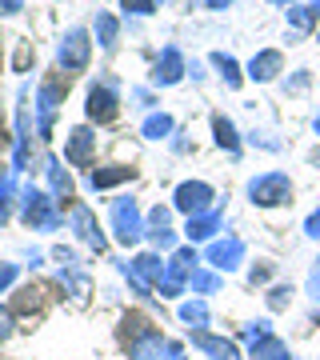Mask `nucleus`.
Returning a JSON list of instances; mask_svg holds the SVG:
<instances>
[{
	"mask_svg": "<svg viewBox=\"0 0 320 360\" xmlns=\"http://www.w3.org/2000/svg\"><path fill=\"white\" fill-rule=\"evenodd\" d=\"M248 196H252V205H260V208H276L293 196V180L284 176V172H260V176L248 184Z\"/></svg>",
	"mask_w": 320,
	"mask_h": 360,
	"instance_id": "f257e3e1",
	"label": "nucleus"
},
{
	"mask_svg": "<svg viewBox=\"0 0 320 360\" xmlns=\"http://www.w3.org/2000/svg\"><path fill=\"white\" fill-rule=\"evenodd\" d=\"M89 56H92V40L84 28H68L60 40V49H56V60H60L64 72H80V68H89Z\"/></svg>",
	"mask_w": 320,
	"mask_h": 360,
	"instance_id": "f03ea898",
	"label": "nucleus"
},
{
	"mask_svg": "<svg viewBox=\"0 0 320 360\" xmlns=\"http://www.w3.org/2000/svg\"><path fill=\"white\" fill-rule=\"evenodd\" d=\"M212 200H217V193L208 188L205 180H184V184L177 188V196H172V205H177L180 212H188V217L212 212Z\"/></svg>",
	"mask_w": 320,
	"mask_h": 360,
	"instance_id": "7ed1b4c3",
	"label": "nucleus"
},
{
	"mask_svg": "<svg viewBox=\"0 0 320 360\" xmlns=\"http://www.w3.org/2000/svg\"><path fill=\"white\" fill-rule=\"evenodd\" d=\"M113 232L120 245H136L144 236V220H141V208L132 200H116L113 205Z\"/></svg>",
	"mask_w": 320,
	"mask_h": 360,
	"instance_id": "20e7f679",
	"label": "nucleus"
},
{
	"mask_svg": "<svg viewBox=\"0 0 320 360\" xmlns=\"http://www.w3.org/2000/svg\"><path fill=\"white\" fill-rule=\"evenodd\" d=\"M116 112H120V101H116V92H113V80L92 84L89 89V116L92 120L96 124H108V120H116Z\"/></svg>",
	"mask_w": 320,
	"mask_h": 360,
	"instance_id": "39448f33",
	"label": "nucleus"
},
{
	"mask_svg": "<svg viewBox=\"0 0 320 360\" xmlns=\"http://www.w3.org/2000/svg\"><path fill=\"white\" fill-rule=\"evenodd\" d=\"M188 72V65H184V56H180L177 44H165V52H160V60H156V72H153V84L156 89H172L180 77Z\"/></svg>",
	"mask_w": 320,
	"mask_h": 360,
	"instance_id": "423d86ee",
	"label": "nucleus"
},
{
	"mask_svg": "<svg viewBox=\"0 0 320 360\" xmlns=\"http://www.w3.org/2000/svg\"><path fill=\"white\" fill-rule=\"evenodd\" d=\"M20 208H25V220L28 224H37V229H52L56 224V212H52V200L37 188H25L20 196Z\"/></svg>",
	"mask_w": 320,
	"mask_h": 360,
	"instance_id": "0eeeda50",
	"label": "nucleus"
},
{
	"mask_svg": "<svg viewBox=\"0 0 320 360\" xmlns=\"http://www.w3.org/2000/svg\"><path fill=\"white\" fill-rule=\"evenodd\" d=\"M284 68V56L276 49H260L252 56V60H248V77L256 80V84H269V80H276V72H281Z\"/></svg>",
	"mask_w": 320,
	"mask_h": 360,
	"instance_id": "6e6552de",
	"label": "nucleus"
},
{
	"mask_svg": "<svg viewBox=\"0 0 320 360\" xmlns=\"http://www.w3.org/2000/svg\"><path fill=\"white\" fill-rule=\"evenodd\" d=\"M244 260V240H236V236H229V240H217V245L208 248V264H217V269H236Z\"/></svg>",
	"mask_w": 320,
	"mask_h": 360,
	"instance_id": "1a4fd4ad",
	"label": "nucleus"
},
{
	"mask_svg": "<svg viewBox=\"0 0 320 360\" xmlns=\"http://www.w3.org/2000/svg\"><path fill=\"white\" fill-rule=\"evenodd\" d=\"M56 108H60V89H56V84H40V96H37L40 136H52V120H56Z\"/></svg>",
	"mask_w": 320,
	"mask_h": 360,
	"instance_id": "9d476101",
	"label": "nucleus"
},
{
	"mask_svg": "<svg viewBox=\"0 0 320 360\" xmlns=\"http://www.w3.org/2000/svg\"><path fill=\"white\" fill-rule=\"evenodd\" d=\"M92 144H96V136H92L89 129H72V132H68V148H64V160H68V165H89Z\"/></svg>",
	"mask_w": 320,
	"mask_h": 360,
	"instance_id": "9b49d317",
	"label": "nucleus"
},
{
	"mask_svg": "<svg viewBox=\"0 0 320 360\" xmlns=\"http://www.w3.org/2000/svg\"><path fill=\"white\" fill-rule=\"evenodd\" d=\"M72 229H77V236H80V240H89V245L96 248V252L104 248V236H101V229H96V220H92V212H89L84 205H77V208H72Z\"/></svg>",
	"mask_w": 320,
	"mask_h": 360,
	"instance_id": "f8f14e48",
	"label": "nucleus"
},
{
	"mask_svg": "<svg viewBox=\"0 0 320 360\" xmlns=\"http://www.w3.org/2000/svg\"><path fill=\"white\" fill-rule=\"evenodd\" d=\"M192 345L205 348L212 360H241V352H236V345L232 340H220V336H208V333H192Z\"/></svg>",
	"mask_w": 320,
	"mask_h": 360,
	"instance_id": "ddd939ff",
	"label": "nucleus"
},
{
	"mask_svg": "<svg viewBox=\"0 0 320 360\" xmlns=\"http://www.w3.org/2000/svg\"><path fill=\"white\" fill-rule=\"evenodd\" d=\"M212 132H217V144L224 148L229 156H241V136H236V124H232L229 116H212Z\"/></svg>",
	"mask_w": 320,
	"mask_h": 360,
	"instance_id": "4468645a",
	"label": "nucleus"
},
{
	"mask_svg": "<svg viewBox=\"0 0 320 360\" xmlns=\"http://www.w3.org/2000/svg\"><path fill=\"white\" fill-rule=\"evenodd\" d=\"M212 232H220V208L200 212V217H188V240H208Z\"/></svg>",
	"mask_w": 320,
	"mask_h": 360,
	"instance_id": "2eb2a0df",
	"label": "nucleus"
},
{
	"mask_svg": "<svg viewBox=\"0 0 320 360\" xmlns=\"http://www.w3.org/2000/svg\"><path fill=\"white\" fill-rule=\"evenodd\" d=\"M252 360H293V352L284 348V340H276V336H260L252 345Z\"/></svg>",
	"mask_w": 320,
	"mask_h": 360,
	"instance_id": "dca6fc26",
	"label": "nucleus"
},
{
	"mask_svg": "<svg viewBox=\"0 0 320 360\" xmlns=\"http://www.w3.org/2000/svg\"><path fill=\"white\" fill-rule=\"evenodd\" d=\"M288 13V25H293V32H308V28L320 20V8L316 4H293V8H284Z\"/></svg>",
	"mask_w": 320,
	"mask_h": 360,
	"instance_id": "f3484780",
	"label": "nucleus"
},
{
	"mask_svg": "<svg viewBox=\"0 0 320 360\" xmlns=\"http://www.w3.org/2000/svg\"><path fill=\"white\" fill-rule=\"evenodd\" d=\"M212 65H217V72H220V80L229 84V89H241V65L232 60L229 52H212Z\"/></svg>",
	"mask_w": 320,
	"mask_h": 360,
	"instance_id": "a211bd4d",
	"label": "nucleus"
},
{
	"mask_svg": "<svg viewBox=\"0 0 320 360\" xmlns=\"http://www.w3.org/2000/svg\"><path fill=\"white\" fill-rule=\"evenodd\" d=\"M49 180H52V193L60 196V200H72V180H68V172L60 168V160H56V156L49 160Z\"/></svg>",
	"mask_w": 320,
	"mask_h": 360,
	"instance_id": "6ab92c4d",
	"label": "nucleus"
},
{
	"mask_svg": "<svg viewBox=\"0 0 320 360\" xmlns=\"http://www.w3.org/2000/svg\"><path fill=\"white\" fill-rule=\"evenodd\" d=\"M128 176H132V168L113 165V168H101V172H92L89 184H92V188H113V184H120V180H128Z\"/></svg>",
	"mask_w": 320,
	"mask_h": 360,
	"instance_id": "aec40b11",
	"label": "nucleus"
},
{
	"mask_svg": "<svg viewBox=\"0 0 320 360\" xmlns=\"http://www.w3.org/2000/svg\"><path fill=\"white\" fill-rule=\"evenodd\" d=\"M141 132L148 136V141H165L168 132H172V116H168V112H153L148 120H144Z\"/></svg>",
	"mask_w": 320,
	"mask_h": 360,
	"instance_id": "412c9836",
	"label": "nucleus"
},
{
	"mask_svg": "<svg viewBox=\"0 0 320 360\" xmlns=\"http://www.w3.org/2000/svg\"><path fill=\"white\" fill-rule=\"evenodd\" d=\"M116 16H108V13H96V44L101 49H113L116 44Z\"/></svg>",
	"mask_w": 320,
	"mask_h": 360,
	"instance_id": "4be33fe9",
	"label": "nucleus"
},
{
	"mask_svg": "<svg viewBox=\"0 0 320 360\" xmlns=\"http://www.w3.org/2000/svg\"><path fill=\"white\" fill-rule=\"evenodd\" d=\"M180 316H184L188 324H196V328H205V324H208V309H205V300H192V304H184V309H180Z\"/></svg>",
	"mask_w": 320,
	"mask_h": 360,
	"instance_id": "5701e85b",
	"label": "nucleus"
},
{
	"mask_svg": "<svg viewBox=\"0 0 320 360\" xmlns=\"http://www.w3.org/2000/svg\"><path fill=\"white\" fill-rule=\"evenodd\" d=\"M188 281H192V288H196V292H212V288H220V281L212 276V272H192Z\"/></svg>",
	"mask_w": 320,
	"mask_h": 360,
	"instance_id": "b1692460",
	"label": "nucleus"
},
{
	"mask_svg": "<svg viewBox=\"0 0 320 360\" xmlns=\"http://www.w3.org/2000/svg\"><path fill=\"white\" fill-rule=\"evenodd\" d=\"M124 8L128 13H136V16H148L156 8V0H124Z\"/></svg>",
	"mask_w": 320,
	"mask_h": 360,
	"instance_id": "393cba45",
	"label": "nucleus"
},
{
	"mask_svg": "<svg viewBox=\"0 0 320 360\" xmlns=\"http://www.w3.org/2000/svg\"><path fill=\"white\" fill-rule=\"evenodd\" d=\"M288 296H293V288H284V284H281V288H272V292H269V304H272V309H284V304H288Z\"/></svg>",
	"mask_w": 320,
	"mask_h": 360,
	"instance_id": "a878e982",
	"label": "nucleus"
},
{
	"mask_svg": "<svg viewBox=\"0 0 320 360\" xmlns=\"http://www.w3.org/2000/svg\"><path fill=\"white\" fill-rule=\"evenodd\" d=\"M305 232L312 236V240H320V208H316V212H312V217L305 220Z\"/></svg>",
	"mask_w": 320,
	"mask_h": 360,
	"instance_id": "bb28decb",
	"label": "nucleus"
},
{
	"mask_svg": "<svg viewBox=\"0 0 320 360\" xmlns=\"http://www.w3.org/2000/svg\"><path fill=\"white\" fill-rule=\"evenodd\" d=\"M16 281V264H0V288H8Z\"/></svg>",
	"mask_w": 320,
	"mask_h": 360,
	"instance_id": "cd10ccee",
	"label": "nucleus"
},
{
	"mask_svg": "<svg viewBox=\"0 0 320 360\" xmlns=\"http://www.w3.org/2000/svg\"><path fill=\"white\" fill-rule=\"evenodd\" d=\"M8 333H13V316L0 309V340H8Z\"/></svg>",
	"mask_w": 320,
	"mask_h": 360,
	"instance_id": "c85d7f7f",
	"label": "nucleus"
},
{
	"mask_svg": "<svg viewBox=\"0 0 320 360\" xmlns=\"http://www.w3.org/2000/svg\"><path fill=\"white\" fill-rule=\"evenodd\" d=\"M20 4H25V0H0V13H16Z\"/></svg>",
	"mask_w": 320,
	"mask_h": 360,
	"instance_id": "c756f323",
	"label": "nucleus"
},
{
	"mask_svg": "<svg viewBox=\"0 0 320 360\" xmlns=\"http://www.w3.org/2000/svg\"><path fill=\"white\" fill-rule=\"evenodd\" d=\"M205 4H208V8H212V13H220V8H229L232 0H205Z\"/></svg>",
	"mask_w": 320,
	"mask_h": 360,
	"instance_id": "7c9ffc66",
	"label": "nucleus"
},
{
	"mask_svg": "<svg viewBox=\"0 0 320 360\" xmlns=\"http://www.w3.org/2000/svg\"><path fill=\"white\" fill-rule=\"evenodd\" d=\"M269 4H281V8H293V0H269Z\"/></svg>",
	"mask_w": 320,
	"mask_h": 360,
	"instance_id": "2f4dec72",
	"label": "nucleus"
},
{
	"mask_svg": "<svg viewBox=\"0 0 320 360\" xmlns=\"http://www.w3.org/2000/svg\"><path fill=\"white\" fill-rule=\"evenodd\" d=\"M312 129H316V132H320V116H316V120H312Z\"/></svg>",
	"mask_w": 320,
	"mask_h": 360,
	"instance_id": "473e14b6",
	"label": "nucleus"
},
{
	"mask_svg": "<svg viewBox=\"0 0 320 360\" xmlns=\"http://www.w3.org/2000/svg\"><path fill=\"white\" fill-rule=\"evenodd\" d=\"M312 4H316V8H320V0H312Z\"/></svg>",
	"mask_w": 320,
	"mask_h": 360,
	"instance_id": "72a5a7b5",
	"label": "nucleus"
},
{
	"mask_svg": "<svg viewBox=\"0 0 320 360\" xmlns=\"http://www.w3.org/2000/svg\"><path fill=\"white\" fill-rule=\"evenodd\" d=\"M160 4H165V0H160Z\"/></svg>",
	"mask_w": 320,
	"mask_h": 360,
	"instance_id": "f704fd0d",
	"label": "nucleus"
}]
</instances>
